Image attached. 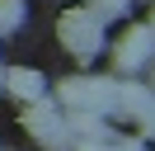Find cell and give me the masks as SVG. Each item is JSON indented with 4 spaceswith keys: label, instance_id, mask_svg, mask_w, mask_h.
<instances>
[{
    "label": "cell",
    "instance_id": "cell-1",
    "mask_svg": "<svg viewBox=\"0 0 155 151\" xmlns=\"http://www.w3.org/2000/svg\"><path fill=\"white\" fill-rule=\"evenodd\" d=\"M113 94H117V80H108V76H71V80L57 85V104L61 109L113 113Z\"/></svg>",
    "mask_w": 155,
    "mask_h": 151
},
{
    "label": "cell",
    "instance_id": "cell-2",
    "mask_svg": "<svg viewBox=\"0 0 155 151\" xmlns=\"http://www.w3.org/2000/svg\"><path fill=\"white\" fill-rule=\"evenodd\" d=\"M66 109H61L52 94H38V99H28V109H24V128H28L33 142H42V146L52 151H66L71 146V132H66Z\"/></svg>",
    "mask_w": 155,
    "mask_h": 151
},
{
    "label": "cell",
    "instance_id": "cell-3",
    "mask_svg": "<svg viewBox=\"0 0 155 151\" xmlns=\"http://www.w3.org/2000/svg\"><path fill=\"white\" fill-rule=\"evenodd\" d=\"M57 38L66 43V52H71V57L89 61V57L104 47V24H99V19L89 14L85 5H75V9H66V14L57 19Z\"/></svg>",
    "mask_w": 155,
    "mask_h": 151
},
{
    "label": "cell",
    "instance_id": "cell-4",
    "mask_svg": "<svg viewBox=\"0 0 155 151\" xmlns=\"http://www.w3.org/2000/svg\"><path fill=\"white\" fill-rule=\"evenodd\" d=\"M150 52H155V38H150V28L146 24H127L122 28V38H117V47H113V61H117V71H141L146 61H150Z\"/></svg>",
    "mask_w": 155,
    "mask_h": 151
},
{
    "label": "cell",
    "instance_id": "cell-5",
    "mask_svg": "<svg viewBox=\"0 0 155 151\" xmlns=\"http://www.w3.org/2000/svg\"><path fill=\"white\" fill-rule=\"evenodd\" d=\"M150 104H155V90L150 85H141V80H117V94H113V113H122V118H136L141 123L146 113H150Z\"/></svg>",
    "mask_w": 155,
    "mask_h": 151
},
{
    "label": "cell",
    "instance_id": "cell-6",
    "mask_svg": "<svg viewBox=\"0 0 155 151\" xmlns=\"http://www.w3.org/2000/svg\"><path fill=\"white\" fill-rule=\"evenodd\" d=\"M66 132L71 142H113V132H108L104 113H89V109H66Z\"/></svg>",
    "mask_w": 155,
    "mask_h": 151
},
{
    "label": "cell",
    "instance_id": "cell-7",
    "mask_svg": "<svg viewBox=\"0 0 155 151\" xmlns=\"http://www.w3.org/2000/svg\"><path fill=\"white\" fill-rule=\"evenodd\" d=\"M5 94H14V99H38V94H47V76L33 71V66H5Z\"/></svg>",
    "mask_w": 155,
    "mask_h": 151
},
{
    "label": "cell",
    "instance_id": "cell-8",
    "mask_svg": "<svg viewBox=\"0 0 155 151\" xmlns=\"http://www.w3.org/2000/svg\"><path fill=\"white\" fill-rule=\"evenodd\" d=\"M89 14L99 19V24H113V19H127V9H132V0H89Z\"/></svg>",
    "mask_w": 155,
    "mask_h": 151
},
{
    "label": "cell",
    "instance_id": "cell-9",
    "mask_svg": "<svg viewBox=\"0 0 155 151\" xmlns=\"http://www.w3.org/2000/svg\"><path fill=\"white\" fill-rule=\"evenodd\" d=\"M24 9H28V0H0V38H10L24 24Z\"/></svg>",
    "mask_w": 155,
    "mask_h": 151
},
{
    "label": "cell",
    "instance_id": "cell-10",
    "mask_svg": "<svg viewBox=\"0 0 155 151\" xmlns=\"http://www.w3.org/2000/svg\"><path fill=\"white\" fill-rule=\"evenodd\" d=\"M108 151H146V146H141V137H113Z\"/></svg>",
    "mask_w": 155,
    "mask_h": 151
},
{
    "label": "cell",
    "instance_id": "cell-11",
    "mask_svg": "<svg viewBox=\"0 0 155 151\" xmlns=\"http://www.w3.org/2000/svg\"><path fill=\"white\" fill-rule=\"evenodd\" d=\"M141 137H146V142H155V104H150V113L141 118Z\"/></svg>",
    "mask_w": 155,
    "mask_h": 151
},
{
    "label": "cell",
    "instance_id": "cell-12",
    "mask_svg": "<svg viewBox=\"0 0 155 151\" xmlns=\"http://www.w3.org/2000/svg\"><path fill=\"white\" fill-rule=\"evenodd\" d=\"M146 28H150V38H155V5H150V19H146Z\"/></svg>",
    "mask_w": 155,
    "mask_h": 151
},
{
    "label": "cell",
    "instance_id": "cell-13",
    "mask_svg": "<svg viewBox=\"0 0 155 151\" xmlns=\"http://www.w3.org/2000/svg\"><path fill=\"white\" fill-rule=\"evenodd\" d=\"M146 66H150V90H155V52H150V61H146Z\"/></svg>",
    "mask_w": 155,
    "mask_h": 151
},
{
    "label": "cell",
    "instance_id": "cell-14",
    "mask_svg": "<svg viewBox=\"0 0 155 151\" xmlns=\"http://www.w3.org/2000/svg\"><path fill=\"white\" fill-rule=\"evenodd\" d=\"M0 94H5V66H0Z\"/></svg>",
    "mask_w": 155,
    "mask_h": 151
}]
</instances>
